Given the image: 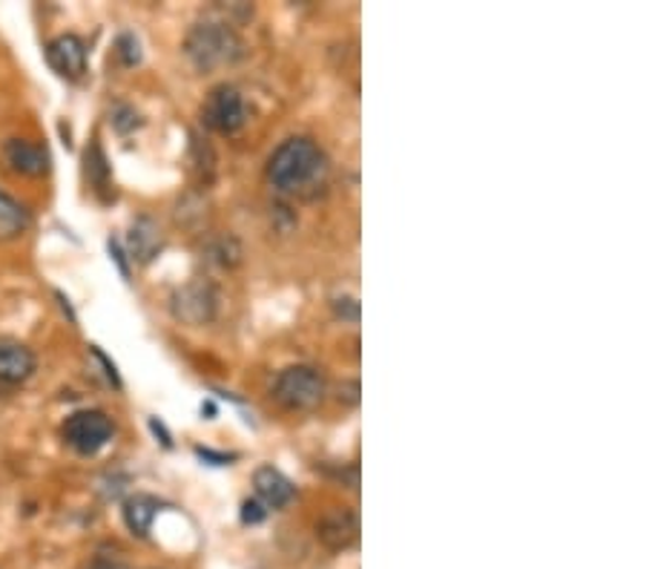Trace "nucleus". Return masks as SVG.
<instances>
[{
  "mask_svg": "<svg viewBox=\"0 0 646 569\" xmlns=\"http://www.w3.org/2000/svg\"><path fill=\"white\" fill-rule=\"evenodd\" d=\"M328 156L310 138H287L267 161L273 188L287 196H316L328 185Z\"/></svg>",
  "mask_w": 646,
  "mask_h": 569,
  "instance_id": "1",
  "label": "nucleus"
},
{
  "mask_svg": "<svg viewBox=\"0 0 646 569\" xmlns=\"http://www.w3.org/2000/svg\"><path fill=\"white\" fill-rule=\"evenodd\" d=\"M242 52L236 32L224 23H199L187 35V55L199 70H215V66L233 64Z\"/></svg>",
  "mask_w": 646,
  "mask_h": 569,
  "instance_id": "2",
  "label": "nucleus"
},
{
  "mask_svg": "<svg viewBox=\"0 0 646 569\" xmlns=\"http://www.w3.org/2000/svg\"><path fill=\"white\" fill-rule=\"evenodd\" d=\"M325 377L314 366H290L276 377L273 394L285 409L290 411H310L325 400Z\"/></svg>",
  "mask_w": 646,
  "mask_h": 569,
  "instance_id": "3",
  "label": "nucleus"
},
{
  "mask_svg": "<svg viewBox=\"0 0 646 569\" xmlns=\"http://www.w3.org/2000/svg\"><path fill=\"white\" fill-rule=\"evenodd\" d=\"M113 420L104 414V411H75L72 418H66L64 423V440L66 446L75 449L78 454L89 457V454H98L100 449L107 446L113 440Z\"/></svg>",
  "mask_w": 646,
  "mask_h": 569,
  "instance_id": "4",
  "label": "nucleus"
},
{
  "mask_svg": "<svg viewBox=\"0 0 646 569\" xmlns=\"http://www.w3.org/2000/svg\"><path fill=\"white\" fill-rule=\"evenodd\" d=\"M201 118H204L210 130L222 133V136H233L247 122V107H244V98L239 95L236 87L222 84V87H215L208 95V102L201 107Z\"/></svg>",
  "mask_w": 646,
  "mask_h": 569,
  "instance_id": "5",
  "label": "nucleus"
},
{
  "mask_svg": "<svg viewBox=\"0 0 646 569\" xmlns=\"http://www.w3.org/2000/svg\"><path fill=\"white\" fill-rule=\"evenodd\" d=\"M46 64L61 78H81L86 73V44L78 35H57L46 44Z\"/></svg>",
  "mask_w": 646,
  "mask_h": 569,
  "instance_id": "6",
  "label": "nucleus"
},
{
  "mask_svg": "<svg viewBox=\"0 0 646 569\" xmlns=\"http://www.w3.org/2000/svg\"><path fill=\"white\" fill-rule=\"evenodd\" d=\"M172 310H176V317L190 325L210 323L215 314V294L210 291V285L193 282L172 296Z\"/></svg>",
  "mask_w": 646,
  "mask_h": 569,
  "instance_id": "7",
  "label": "nucleus"
},
{
  "mask_svg": "<svg viewBox=\"0 0 646 569\" xmlns=\"http://www.w3.org/2000/svg\"><path fill=\"white\" fill-rule=\"evenodd\" d=\"M316 535L322 540L325 547L333 549V552H342V549H351L359 538V520L351 509H330L319 526H316Z\"/></svg>",
  "mask_w": 646,
  "mask_h": 569,
  "instance_id": "8",
  "label": "nucleus"
},
{
  "mask_svg": "<svg viewBox=\"0 0 646 569\" xmlns=\"http://www.w3.org/2000/svg\"><path fill=\"white\" fill-rule=\"evenodd\" d=\"M32 371H35V354L18 339L0 337V382L18 386L27 382Z\"/></svg>",
  "mask_w": 646,
  "mask_h": 569,
  "instance_id": "9",
  "label": "nucleus"
},
{
  "mask_svg": "<svg viewBox=\"0 0 646 569\" xmlns=\"http://www.w3.org/2000/svg\"><path fill=\"white\" fill-rule=\"evenodd\" d=\"M253 486H256L258 504L265 509H285L296 495L294 483L273 466H258L256 475H253Z\"/></svg>",
  "mask_w": 646,
  "mask_h": 569,
  "instance_id": "10",
  "label": "nucleus"
},
{
  "mask_svg": "<svg viewBox=\"0 0 646 569\" xmlns=\"http://www.w3.org/2000/svg\"><path fill=\"white\" fill-rule=\"evenodd\" d=\"M3 156H7L9 167L14 173L23 176H43L50 170V152L43 150L35 141H27V138H12L7 147H3Z\"/></svg>",
  "mask_w": 646,
  "mask_h": 569,
  "instance_id": "11",
  "label": "nucleus"
},
{
  "mask_svg": "<svg viewBox=\"0 0 646 569\" xmlns=\"http://www.w3.org/2000/svg\"><path fill=\"white\" fill-rule=\"evenodd\" d=\"M158 509H161V504H158L156 497H150V495L129 497L127 504H124V524H127V529L133 535H138V538H147V535H150L152 520H156V515H158Z\"/></svg>",
  "mask_w": 646,
  "mask_h": 569,
  "instance_id": "12",
  "label": "nucleus"
},
{
  "mask_svg": "<svg viewBox=\"0 0 646 569\" xmlns=\"http://www.w3.org/2000/svg\"><path fill=\"white\" fill-rule=\"evenodd\" d=\"M29 228V213L12 196L0 193V242L18 239Z\"/></svg>",
  "mask_w": 646,
  "mask_h": 569,
  "instance_id": "13",
  "label": "nucleus"
},
{
  "mask_svg": "<svg viewBox=\"0 0 646 569\" xmlns=\"http://www.w3.org/2000/svg\"><path fill=\"white\" fill-rule=\"evenodd\" d=\"M333 308H337V317L348 319V323H357L359 319V303L353 299V296H342V299H337Z\"/></svg>",
  "mask_w": 646,
  "mask_h": 569,
  "instance_id": "14",
  "label": "nucleus"
},
{
  "mask_svg": "<svg viewBox=\"0 0 646 569\" xmlns=\"http://www.w3.org/2000/svg\"><path fill=\"white\" fill-rule=\"evenodd\" d=\"M267 515V509L258 500H244L242 506V520L244 524H262Z\"/></svg>",
  "mask_w": 646,
  "mask_h": 569,
  "instance_id": "15",
  "label": "nucleus"
},
{
  "mask_svg": "<svg viewBox=\"0 0 646 569\" xmlns=\"http://www.w3.org/2000/svg\"><path fill=\"white\" fill-rule=\"evenodd\" d=\"M121 52H124V61L127 64H136L138 61V41L136 38H121Z\"/></svg>",
  "mask_w": 646,
  "mask_h": 569,
  "instance_id": "16",
  "label": "nucleus"
},
{
  "mask_svg": "<svg viewBox=\"0 0 646 569\" xmlns=\"http://www.w3.org/2000/svg\"><path fill=\"white\" fill-rule=\"evenodd\" d=\"M107 569H124V567H107Z\"/></svg>",
  "mask_w": 646,
  "mask_h": 569,
  "instance_id": "17",
  "label": "nucleus"
}]
</instances>
